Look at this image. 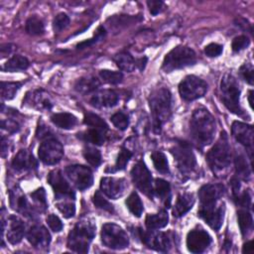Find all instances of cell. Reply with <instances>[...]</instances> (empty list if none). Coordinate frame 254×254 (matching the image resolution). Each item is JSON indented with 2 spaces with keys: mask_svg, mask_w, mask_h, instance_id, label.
<instances>
[{
  "mask_svg": "<svg viewBox=\"0 0 254 254\" xmlns=\"http://www.w3.org/2000/svg\"><path fill=\"white\" fill-rule=\"evenodd\" d=\"M190 131L192 141L199 148L212 143L215 134V119L205 108L193 111L190 121Z\"/></svg>",
  "mask_w": 254,
  "mask_h": 254,
  "instance_id": "cell-1",
  "label": "cell"
},
{
  "mask_svg": "<svg viewBox=\"0 0 254 254\" xmlns=\"http://www.w3.org/2000/svg\"><path fill=\"white\" fill-rule=\"evenodd\" d=\"M211 172L218 178H224L231 165V150L227 134L222 131L216 143L206 155Z\"/></svg>",
  "mask_w": 254,
  "mask_h": 254,
  "instance_id": "cell-2",
  "label": "cell"
},
{
  "mask_svg": "<svg viewBox=\"0 0 254 254\" xmlns=\"http://www.w3.org/2000/svg\"><path fill=\"white\" fill-rule=\"evenodd\" d=\"M172 96L168 88L158 87L149 96V106L153 118L155 132H160L162 125L171 116Z\"/></svg>",
  "mask_w": 254,
  "mask_h": 254,
  "instance_id": "cell-3",
  "label": "cell"
},
{
  "mask_svg": "<svg viewBox=\"0 0 254 254\" xmlns=\"http://www.w3.org/2000/svg\"><path fill=\"white\" fill-rule=\"evenodd\" d=\"M95 228L91 219L84 218L78 221L68 234L67 247L77 253H86L95 235Z\"/></svg>",
  "mask_w": 254,
  "mask_h": 254,
  "instance_id": "cell-4",
  "label": "cell"
},
{
  "mask_svg": "<svg viewBox=\"0 0 254 254\" xmlns=\"http://www.w3.org/2000/svg\"><path fill=\"white\" fill-rule=\"evenodd\" d=\"M220 92L221 100L225 107L234 114L243 115L244 112L239 103V83L232 74H224L220 82Z\"/></svg>",
  "mask_w": 254,
  "mask_h": 254,
  "instance_id": "cell-5",
  "label": "cell"
},
{
  "mask_svg": "<svg viewBox=\"0 0 254 254\" xmlns=\"http://www.w3.org/2000/svg\"><path fill=\"white\" fill-rule=\"evenodd\" d=\"M196 63V55L193 50L186 46H178L165 57L162 68L166 72L193 65Z\"/></svg>",
  "mask_w": 254,
  "mask_h": 254,
  "instance_id": "cell-6",
  "label": "cell"
},
{
  "mask_svg": "<svg viewBox=\"0 0 254 254\" xmlns=\"http://www.w3.org/2000/svg\"><path fill=\"white\" fill-rule=\"evenodd\" d=\"M171 153L173 154L177 163V167L182 174L190 175L194 173L197 167L196 159L190 146L188 143L179 141L171 149Z\"/></svg>",
  "mask_w": 254,
  "mask_h": 254,
  "instance_id": "cell-7",
  "label": "cell"
},
{
  "mask_svg": "<svg viewBox=\"0 0 254 254\" xmlns=\"http://www.w3.org/2000/svg\"><path fill=\"white\" fill-rule=\"evenodd\" d=\"M101 242L104 246L121 250L129 245V237L127 233L117 224L105 223L101 227Z\"/></svg>",
  "mask_w": 254,
  "mask_h": 254,
  "instance_id": "cell-8",
  "label": "cell"
},
{
  "mask_svg": "<svg viewBox=\"0 0 254 254\" xmlns=\"http://www.w3.org/2000/svg\"><path fill=\"white\" fill-rule=\"evenodd\" d=\"M207 91V83L195 76L188 75L179 84L181 97L186 101H192L202 97Z\"/></svg>",
  "mask_w": 254,
  "mask_h": 254,
  "instance_id": "cell-9",
  "label": "cell"
},
{
  "mask_svg": "<svg viewBox=\"0 0 254 254\" xmlns=\"http://www.w3.org/2000/svg\"><path fill=\"white\" fill-rule=\"evenodd\" d=\"M38 155L44 164L55 165L62 160L64 156V147L57 139L48 137L41 143Z\"/></svg>",
  "mask_w": 254,
  "mask_h": 254,
  "instance_id": "cell-10",
  "label": "cell"
},
{
  "mask_svg": "<svg viewBox=\"0 0 254 254\" xmlns=\"http://www.w3.org/2000/svg\"><path fill=\"white\" fill-rule=\"evenodd\" d=\"M131 178L139 190L149 197L153 196L154 189L152 184V175L142 161H139L131 170Z\"/></svg>",
  "mask_w": 254,
  "mask_h": 254,
  "instance_id": "cell-11",
  "label": "cell"
},
{
  "mask_svg": "<svg viewBox=\"0 0 254 254\" xmlns=\"http://www.w3.org/2000/svg\"><path fill=\"white\" fill-rule=\"evenodd\" d=\"M138 236L145 245L154 250L167 252L171 248V240L164 232H155V230L151 229L144 231L141 228H138Z\"/></svg>",
  "mask_w": 254,
  "mask_h": 254,
  "instance_id": "cell-12",
  "label": "cell"
},
{
  "mask_svg": "<svg viewBox=\"0 0 254 254\" xmlns=\"http://www.w3.org/2000/svg\"><path fill=\"white\" fill-rule=\"evenodd\" d=\"M65 174L71 183L79 190H83L92 186L93 176L89 168L82 165H72L65 168Z\"/></svg>",
  "mask_w": 254,
  "mask_h": 254,
  "instance_id": "cell-13",
  "label": "cell"
},
{
  "mask_svg": "<svg viewBox=\"0 0 254 254\" xmlns=\"http://www.w3.org/2000/svg\"><path fill=\"white\" fill-rule=\"evenodd\" d=\"M224 202L219 204L214 203L210 205H200L197 211L198 216L202 218L214 230H218L221 227L224 219Z\"/></svg>",
  "mask_w": 254,
  "mask_h": 254,
  "instance_id": "cell-14",
  "label": "cell"
},
{
  "mask_svg": "<svg viewBox=\"0 0 254 254\" xmlns=\"http://www.w3.org/2000/svg\"><path fill=\"white\" fill-rule=\"evenodd\" d=\"M48 182L53 188L55 196L57 199H62V198L73 199L74 198V192L71 187L64 178L60 170H54L50 172L48 176Z\"/></svg>",
  "mask_w": 254,
  "mask_h": 254,
  "instance_id": "cell-15",
  "label": "cell"
},
{
  "mask_svg": "<svg viewBox=\"0 0 254 254\" xmlns=\"http://www.w3.org/2000/svg\"><path fill=\"white\" fill-rule=\"evenodd\" d=\"M210 243L211 237L204 229H192L188 233L187 247L191 253H202Z\"/></svg>",
  "mask_w": 254,
  "mask_h": 254,
  "instance_id": "cell-16",
  "label": "cell"
},
{
  "mask_svg": "<svg viewBox=\"0 0 254 254\" xmlns=\"http://www.w3.org/2000/svg\"><path fill=\"white\" fill-rule=\"evenodd\" d=\"M128 188L126 181L122 178L105 177L100 181L101 191L109 198H119L122 196Z\"/></svg>",
  "mask_w": 254,
  "mask_h": 254,
  "instance_id": "cell-17",
  "label": "cell"
},
{
  "mask_svg": "<svg viewBox=\"0 0 254 254\" xmlns=\"http://www.w3.org/2000/svg\"><path fill=\"white\" fill-rule=\"evenodd\" d=\"M231 131L237 142H239L245 148H248L249 151H252L254 131L251 125L240 121H234L231 126Z\"/></svg>",
  "mask_w": 254,
  "mask_h": 254,
  "instance_id": "cell-18",
  "label": "cell"
},
{
  "mask_svg": "<svg viewBox=\"0 0 254 254\" xmlns=\"http://www.w3.org/2000/svg\"><path fill=\"white\" fill-rule=\"evenodd\" d=\"M224 192V188L217 184H207L202 186L198 190L200 205H210L217 203Z\"/></svg>",
  "mask_w": 254,
  "mask_h": 254,
  "instance_id": "cell-19",
  "label": "cell"
},
{
  "mask_svg": "<svg viewBox=\"0 0 254 254\" xmlns=\"http://www.w3.org/2000/svg\"><path fill=\"white\" fill-rule=\"evenodd\" d=\"M27 239L35 248L45 249L50 245L51 234L46 227L42 225H34L29 229Z\"/></svg>",
  "mask_w": 254,
  "mask_h": 254,
  "instance_id": "cell-20",
  "label": "cell"
},
{
  "mask_svg": "<svg viewBox=\"0 0 254 254\" xmlns=\"http://www.w3.org/2000/svg\"><path fill=\"white\" fill-rule=\"evenodd\" d=\"M119 99L118 94L112 89H103L95 92L90 98V104L96 108L113 107Z\"/></svg>",
  "mask_w": 254,
  "mask_h": 254,
  "instance_id": "cell-21",
  "label": "cell"
},
{
  "mask_svg": "<svg viewBox=\"0 0 254 254\" xmlns=\"http://www.w3.org/2000/svg\"><path fill=\"white\" fill-rule=\"evenodd\" d=\"M25 234V224L21 218L16 215H10L8 217L7 227V240L11 244H18Z\"/></svg>",
  "mask_w": 254,
  "mask_h": 254,
  "instance_id": "cell-22",
  "label": "cell"
},
{
  "mask_svg": "<svg viewBox=\"0 0 254 254\" xmlns=\"http://www.w3.org/2000/svg\"><path fill=\"white\" fill-rule=\"evenodd\" d=\"M23 103L29 104L31 107L37 109H51L53 106L49 94L42 89L35 90L31 92V94L28 93L23 100Z\"/></svg>",
  "mask_w": 254,
  "mask_h": 254,
  "instance_id": "cell-23",
  "label": "cell"
},
{
  "mask_svg": "<svg viewBox=\"0 0 254 254\" xmlns=\"http://www.w3.org/2000/svg\"><path fill=\"white\" fill-rule=\"evenodd\" d=\"M38 163L28 150H20L12 161V167L17 171H30L36 169Z\"/></svg>",
  "mask_w": 254,
  "mask_h": 254,
  "instance_id": "cell-24",
  "label": "cell"
},
{
  "mask_svg": "<svg viewBox=\"0 0 254 254\" xmlns=\"http://www.w3.org/2000/svg\"><path fill=\"white\" fill-rule=\"evenodd\" d=\"M10 204L12 208L17 210L18 212H21L25 215L30 214V210H31V208L29 207L30 205L25 195L23 194L21 190L18 188H15L10 191Z\"/></svg>",
  "mask_w": 254,
  "mask_h": 254,
  "instance_id": "cell-25",
  "label": "cell"
},
{
  "mask_svg": "<svg viewBox=\"0 0 254 254\" xmlns=\"http://www.w3.org/2000/svg\"><path fill=\"white\" fill-rule=\"evenodd\" d=\"M194 203V198L191 193L185 192L178 195L175 208L173 210L174 215L180 217L186 214L190 209H191L192 205Z\"/></svg>",
  "mask_w": 254,
  "mask_h": 254,
  "instance_id": "cell-26",
  "label": "cell"
},
{
  "mask_svg": "<svg viewBox=\"0 0 254 254\" xmlns=\"http://www.w3.org/2000/svg\"><path fill=\"white\" fill-rule=\"evenodd\" d=\"M100 86V81L95 76H83L77 79V81L74 84V89L81 93V94H87L90 92L95 91Z\"/></svg>",
  "mask_w": 254,
  "mask_h": 254,
  "instance_id": "cell-27",
  "label": "cell"
},
{
  "mask_svg": "<svg viewBox=\"0 0 254 254\" xmlns=\"http://www.w3.org/2000/svg\"><path fill=\"white\" fill-rule=\"evenodd\" d=\"M51 121L62 129H71L77 123V119L74 115L68 112H60L55 113L51 116Z\"/></svg>",
  "mask_w": 254,
  "mask_h": 254,
  "instance_id": "cell-28",
  "label": "cell"
},
{
  "mask_svg": "<svg viewBox=\"0 0 254 254\" xmlns=\"http://www.w3.org/2000/svg\"><path fill=\"white\" fill-rule=\"evenodd\" d=\"M169 215L166 210H161L159 213L156 214H148L146 216L145 224L148 229L156 230L165 227L168 224Z\"/></svg>",
  "mask_w": 254,
  "mask_h": 254,
  "instance_id": "cell-29",
  "label": "cell"
},
{
  "mask_svg": "<svg viewBox=\"0 0 254 254\" xmlns=\"http://www.w3.org/2000/svg\"><path fill=\"white\" fill-rule=\"evenodd\" d=\"M116 65L124 71L131 72L136 68V61L127 52H121L113 58Z\"/></svg>",
  "mask_w": 254,
  "mask_h": 254,
  "instance_id": "cell-30",
  "label": "cell"
},
{
  "mask_svg": "<svg viewBox=\"0 0 254 254\" xmlns=\"http://www.w3.org/2000/svg\"><path fill=\"white\" fill-rule=\"evenodd\" d=\"M28 67H29V61L23 56L15 55L5 63L3 69L5 71L14 72L19 70H25Z\"/></svg>",
  "mask_w": 254,
  "mask_h": 254,
  "instance_id": "cell-31",
  "label": "cell"
},
{
  "mask_svg": "<svg viewBox=\"0 0 254 254\" xmlns=\"http://www.w3.org/2000/svg\"><path fill=\"white\" fill-rule=\"evenodd\" d=\"M155 193L165 201L167 207L170 206L171 202V187L170 184L163 179H156L154 186Z\"/></svg>",
  "mask_w": 254,
  "mask_h": 254,
  "instance_id": "cell-32",
  "label": "cell"
},
{
  "mask_svg": "<svg viewBox=\"0 0 254 254\" xmlns=\"http://www.w3.org/2000/svg\"><path fill=\"white\" fill-rule=\"evenodd\" d=\"M238 225L242 235H247L253 229V218L252 214L247 208L239 209L237 212Z\"/></svg>",
  "mask_w": 254,
  "mask_h": 254,
  "instance_id": "cell-33",
  "label": "cell"
},
{
  "mask_svg": "<svg viewBox=\"0 0 254 254\" xmlns=\"http://www.w3.org/2000/svg\"><path fill=\"white\" fill-rule=\"evenodd\" d=\"M235 169L237 176L243 180H249L251 176V170L250 166L248 165V162L245 158V156L242 153H236L235 155Z\"/></svg>",
  "mask_w": 254,
  "mask_h": 254,
  "instance_id": "cell-34",
  "label": "cell"
},
{
  "mask_svg": "<svg viewBox=\"0 0 254 254\" xmlns=\"http://www.w3.org/2000/svg\"><path fill=\"white\" fill-rule=\"evenodd\" d=\"M79 138L86 142H90L94 145H102L105 141V132L95 128H90L87 131L81 133L79 135Z\"/></svg>",
  "mask_w": 254,
  "mask_h": 254,
  "instance_id": "cell-35",
  "label": "cell"
},
{
  "mask_svg": "<svg viewBox=\"0 0 254 254\" xmlns=\"http://www.w3.org/2000/svg\"><path fill=\"white\" fill-rule=\"evenodd\" d=\"M25 30L29 35L39 36L45 32V25L42 19L37 16H32L27 20Z\"/></svg>",
  "mask_w": 254,
  "mask_h": 254,
  "instance_id": "cell-36",
  "label": "cell"
},
{
  "mask_svg": "<svg viewBox=\"0 0 254 254\" xmlns=\"http://www.w3.org/2000/svg\"><path fill=\"white\" fill-rule=\"evenodd\" d=\"M83 123L87 126H90L91 128H95V129L101 130L103 132H106L108 130L107 123L100 116H98L97 114L92 113V112H87L84 115Z\"/></svg>",
  "mask_w": 254,
  "mask_h": 254,
  "instance_id": "cell-37",
  "label": "cell"
},
{
  "mask_svg": "<svg viewBox=\"0 0 254 254\" xmlns=\"http://www.w3.org/2000/svg\"><path fill=\"white\" fill-rule=\"evenodd\" d=\"M126 205L130 212L136 217H140L143 212V203L137 192L133 191L126 199Z\"/></svg>",
  "mask_w": 254,
  "mask_h": 254,
  "instance_id": "cell-38",
  "label": "cell"
},
{
  "mask_svg": "<svg viewBox=\"0 0 254 254\" xmlns=\"http://www.w3.org/2000/svg\"><path fill=\"white\" fill-rule=\"evenodd\" d=\"M151 159L153 161V165L155 169L162 173V174H168L169 173V163L165 156V154L161 151L153 152L151 155Z\"/></svg>",
  "mask_w": 254,
  "mask_h": 254,
  "instance_id": "cell-39",
  "label": "cell"
},
{
  "mask_svg": "<svg viewBox=\"0 0 254 254\" xmlns=\"http://www.w3.org/2000/svg\"><path fill=\"white\" fill-rule=\"evenodd\" d=\"M21 82H1V96L5 100H10L15 97L17 91L20 89Z\"/></svg>",
  "mask_w": 254,
  "mask_h": 254,
  "instance_id": "cell-40",
  "label": "cell"
},
{
  "mask_svg": "<svg viewBox=\"0 0 254 254\" xmlns=\"http://www.w3.org/2000/svg\"><path fill=\"white\" fill-rule=\"evenodd\" d=\"M132 155H133V153L130 150H128L125 147H122L120 152H119V154H118V156H117L116 163L113 166V168L110 170V172H116V171L124 170L126 165H127V163L131 159Z\"/></svg>",
  "mask_w": 254,
  "mask_h": 254,
  "instance_id": "cell-41",
  "label": "cell"
},
{
  "mask_svg": "<svg viewBox=\"0 0 254 254\" xmlns=\"http://www.w3.org/2000/svg\"><path fill=\"white\" fill-rule=\"evenodd\" d=\"M83 157L85 161L94 168L98 167L101 164V154L97 149L93 147H85L83 149Z\"/></svg>",
  "mask_w": 254,
  "mask_h": 254,
  "instance_id": "cell-42",
  "label": "cell"
},
{
  "mask_svg": "<svg viewBox=\"0 0 254 254\" xmlns=\"http://www.w3.org/2000/svg\"><path fill=\"white\" fill-rule=\"evenodd\" d=\"M99 75L101 79L109 84H118L123 79V74L120 71L102 69L99 71Z\"/></svg>",
  "mask_w": 254,
  "mask_h": 254,
  "instance_id": "cell-43",
  "label": "cell"
},
{
  "mask_svg": "<svg viewBox=\"0 0 254 254\" xmlns=\"http://www.w3.org/2000/svg\"><path fill=\"white\" fill-rule=\"evenodd\" d=\"M92 201L94 203V205L100 209H103V210H106L108 212H113L114 211V208H113V205L107 200L104 198V196L102 195L101 191L100 190H96L95 193L93 194V198H92Z\"/></svg>",
  "mask_w": 254,
  "mask_h": 254,
  "instance_id": "cell-44",
  "label": "cell"
},
{
  "mask_svg": "<svg viewBox=\"0 0 254 254\" xmlns=\"http://www.w3.org/2000/svg\"><path fill=\"white\" fill-rule=\"evenodd\" d=\"M112 124L119 130H125L129 125V118L123 112H116L110 118Z\"/></svg>",
  "mask_w": 254,
  "mask_h": 254,
  "instance_id": "cell-45",
  "label": "cell"
},
{
  "mask_svg": "<svg viewBox=\"0 0 254 254\" xmlns=\"http://www.w3.org/2000/svg\"><path fill=\"white\" fill-rule=\"evenodd\" d=\"M68 24H69V18L65 13H59L53 21V27L56 32L63 31L68 26Z\"/></svg>",
  "mask_w": 254,
  "mask_h": 254,
  "instance_id": "cell-46",
  "label": "cell"
},
{
  "mask_svg": "<svg viewBox=\"0 0 254 254\" xmlns=\"http://www.w3.org/2000/svg\"><path fill=\"white\" fill-rule=\"evenodd\" d=\"M57 207L58 209L63 213V215L65 218H69L72 217L75 213V205L73 202L71 201H61L57 203Z\"/></svg>",
  "mask_w": 254,
  "mask_h": 254,
  "instance_id": "cell-47",
  "label": "cell"
},
{
  "mask_svg": "<svg viewBox=\"0 0 254 254\" xmlns=\"http://www.w3.org/2000/svg\"><path fill=\"white\" fill-rule=\"evenodd\" d=\"M105 34H106L105 29H104L102 26H100V27H98V29H97V31H96V33H95V35H94V37H93L92 39L83 41V42L79 43L76 47H77V49H84V48H87V47L93 45L94 43L98 42L99 40H101V39L105 36Z\"/></svg>",
  "mask_w": 254,
  "mask_h": 254,
  "instance_id": "cell-48",
  "label": "cell"
},
{
  "mask_svg": "<svg viewBox=\"0 0 254 254\" xmlns=\"http://www.w3.org/2000/svg\"><path fill=\"white\" fill-rule=\"evenodd\" d=\"M253 66L251 64H243L239 68V73L241 77L249 84H253Z\"/></svg>",
  "mask_w": 254,
  "mask_h": 254,
  "instance_id": "cell-49",
  "label": "cell"
},
{
  "mask_svg": "<svg viewBox=\"0 0 254 254\" xmlns=\"http://www.w3.org/2000/svg\"><path fill=\"white\" fill-rule=\"evenodd\" d=\"M249 44H250V41H249L248 37L241 35V36H238L233 39L231 47H232L233 52H240V51L244 50L245 48H247L249 46Z\"/></svg>",
  "mask_w": 254,
  "mask_h": 254,
  "instance_id": "cell-50",
  "label": "cell"
},
{
  "mask_svg": "<svg viewBox=\"0 0 254 254\" xmlns=\"http://www.w3.org/2000/svg\"><path fill=\"white\" fill-rule=\"evenodd\" d=\"M31 197L33 198V200L35 202H37L40 207L42 206L43 209H45L47 207V199H46V191L43 188H40L38 190H36L35 191L30 193Z\"/></svg>",
  "mask_w": 254,
  "mask_h": 254,
  "instance_id": "cell-51",
  "label": "cell"
},
{
  "mask_svg": "<svg viewBox=\"0 0 254 254\" xmlns=\"http://www.w3.org/2000/svg\"><path fill=\"white\" fill-rule=\"evenodd\" d=\"M1 127L2 129L8 131V133H16L20 129V124L18 123L17 120L13 118H8V119H3L1 121Z\"/></svg>",
  "mask_w": 254,
  "mask_h": 254,
  "instance_id": "cell-52",
  "label": "cell"
},
{
  "mask_svg": "<svg viewBox=\"0 0 254 254\" xmlns=\"http://www.w3.org/2000/svg\"><path fill=\"white\" fill-rule=\"evenodd\" d=\"M47 223L48 225L50 226V228L54 231V232H60L64 225H63V222L62 220L60 219L59 216H57L56 214H49L48 217H47Z\"/></svg>",
  "mask_w": 254,
  "mask_h": 254,
  "instance_id": "cell-53",
  "label": "cell"
},
{
  "mask_svg": "<svg viewBox=\"0 0 254 254\" xmlns=\"http://www.w3.org/2000/svg\"><path fill=\"white\" fill-rule=\"evenodd\" d=\"M147 5L149 7L150 13L153 16L158 15L159 13H161L162 11H164V9L166 8V5L163 1H159V0H151L147 2Z\"/></svg>",
  "mask_w": 254,
  "mask_h": 254,
  "instance_id": "cell-54",
  "label": "cell"
},
{
  "mask_svg": "<svg viewBox=\"0 0 254 254\" xmlns=\"http://www.w3.org/2000/svg\"><path fill=\"white\" fill-rule=\"evenodd\" d=\"M222 50H223V47L221 45L216 44V43H211V44L205 46L204 54L210 58L218 57L222 53Z\"/></svg>",
  "mask_w": 254,
  "mask_h": 254,
  "instance_id": "cell-55",
  "label": "cell"
},
{
  "mask_svg": "<svg viewBox=\"0 0 254 254\" xmlns=\"http://www.w3.org/2000/svg\"><path fill=\"white\" fill-rule=\"evenodd\" d=\"M237 204H239L243 208H249L251 205V196L247 190L243 191L242 193H239L238 196L235 198Z\"/></svg>",
  "mask_w": 254,
  "mask_h": 254,
  "instance_id": "cell-56",
  "label": "cell"
},
{
  "mask_svg": "<svg viewBox=\"0 0 254 254\" xmlns=\"http://www.w3.org/2000/svg\"><path fill=\"white\" fill-rule=\"evenodd\" d=\"M1 151H2V157L6 156V153H8V140L2 136L1 138Z\"/></svg>",
  "mask_w": 254,
  "mask_h": 254,
  "instance_id": "cell-57",
  "label": "cell"
},
{
  "mask_svg": "<svg viewBox=\"0 0 254 254\" xmlns=\"http://www.w3.org/2000/svg\"><path fill=\"white\" fill-rule=\"evenodd\" d=\"M6 48H7L6 45H2V46H1V56H2V58H4V57H6L7 55L11 54V52L13 51L14 46L11 45V44H9L8 49H6Z\"/></svg>",
  "mask_w": 254,
  "mask_h": 254,
  "instance_id": "cell-58",
  "label": "cell"
},
{
  "mask_svg": "<svg viewBox=\"0 0 254 254\" xmlns=\"http://www.w3.org/2000/svg\"><path fill=\"white\" fill-rule=\"evenodd\" d=\"M146 63H147V58H142L140 60H138L136 62V66L140 69V70H143L145 65H146Z\"/></svg>",
  "mask_w": 254,
  "mask_h": 254,
  "instance_id": "cell-59",
  "label": "cell"
},
{
  "mask_svg": "<svg viewBox=\"0 0 254 254\" xmlns=\"http://www.w3.org/2000/svg\"><path fill=\"white\" fill-rule=\"evenodd\" d=\"M252 251H253L252 241H248V242H246V243L243 245L242 252H243V253H249V252H252Z\"/></svg>",
  "mask_w": 254,
  "mask_h": 254,
  "instance_id": "cell-60",
  "label": "cell"
},
{
  "mask_svg": "<svg viewBox=\"0 0 254 254\" xmlns=\"http://www.w3.org/2000/svg\"><path fill=\"white\" fill-rule=\"evenodd\" d=\"M252 96H253V91L250 90L249 91V95H248V100H249V104L251 107H253V101H252Z\"/></svg>",
  "mask_w": 254,
  "mask_h": 254,
  "instance_id": "cell-61",
  "label": "cell"
}]
</instances>
